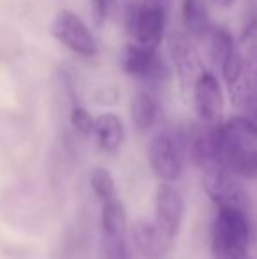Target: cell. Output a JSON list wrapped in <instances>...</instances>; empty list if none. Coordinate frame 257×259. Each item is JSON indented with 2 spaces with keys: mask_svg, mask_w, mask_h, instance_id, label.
Wrapping results in <instances>:
<instances>
[{
  "mask_svg": "<svg viewBox=\"0 0 257 259\" xmlns=\"http://www.w3.org/2000/svg\"><path fill=\"white\" fill-rule=\"evenodd\" d=\"M134 240L137 249L146 256H153L159 247V242H166L159 231L157 224H150L146 221H137L134 224Z\"/></svg>",
  "mask_w": 257,
  "mask_h": 259,
  "instance_id": "15",
  "label": "cell"
},
{
  "mask_svg": "<svg viewBox=\"0 0 257 259\" xmlns=\"http://www.w3.org/2000/svg\"><path fill=\"white\" fill-rule=\"evenodd\" d=\"M95 143L104 152H117L125 140V127L124 122L115 113H102L95 118L93 127Z\"/></svg>",
  "mask_w": 257,
  "mask_h": 259,
  "instance_id": "12",
  "label": "cell"
},
{
  "mask_svg": "<svg viewBox=\"0 0 257 259\" xmlns=\"http://www.w3.org/2000/svg\"><path fill=\"white\" fill-rule=\"evenodd\" d=\"M148 162L162 182H175L183 169V138L171 131L155 134L148 143Z\"/></svg>",
  "mask_w": 257,
  "mask_h": 259,
  "instance_id": "6",
  "label": "cell"
},
{
  "mask_svg": "<svg viewBox=\"0 0 257 259\" xmlns=\"http://www.w3.org/2000/svg\"><path fill=\"white\" fill-rule=\"evenodd\" d=\"M100 224H102V235L104 236L125 235L127 215H125V208H124V205H122V201H120L118 196L102 201Z\"/></svg>",
  "mask_w": 257,
  "mask_h": 259,
  "instance_id": "14",
  "label": "cell"
},
{
  "mask_svg": "<svg viewBox=\"0 0 257 259\" xmlns=\"http://www.w3.org/2000/svg\"><path fill=\"white\" fill-rule=\"evenodd\" d=\"M210 2H212L213 6H217V7H222V9H227V7H233L234 4L238 2V0H210Z\"/></svg>",
  "mask_w": 257,
  "mask_h": 259,
  "instance_id": "21",
  "label": "cell"
},
{
  "mask_svg": "<svg viewBox=\"0 0 257 259\" xmlns=\"http://www.w3.org/2000/svg\"><path fill=\"white\" fill-rule=\"evenodd\" d=\"M69 118H71V125L74 127V131L81 134V136H90V134H93L95 118H93L92 113H90L85 106L78 104L74 101V104H72V108H71V115H69Z\"/></svg>",
  "mask_w": 257,
  "mask_h": 259,
  "instance_id": "17",
  "label": "cell"
},
{
  "mask_svg": "<svg viewBox=\"0 0 257 259\" xmlns=\"http://www.w3.org/2000/svg\"><path fill=\"white\" fill-rule=\"evenodd\" d=\"M49 34L65 50L79 58H93L99 53L95 35L83 21V18L71 9H60L55 14L49 25Z\"/></svg>",
  "mask_w": 257,
  "mask_h": 259,
  "instance_id": "5",
  "label": "cell"
},
{
  "mask_svg": "<svg viewBox=\"0 0 257 259\" xmlns=\"http://www.w3.org/2000/svg\"><path fill=\"white\" fill-rule=\"evenodd\" d=\"M250 224L241 206H219L212 228L215 259H248Z\"/></svg>",
  "mask_w": 257,
  "mask_h": 259,
  "instance_id": "2",
  "label": "cell"
},
{
  "mask_svg": "<svg viewBox=\"0 0 257 259\" xmlns=\"http://www.w3.org/2000/svg\"><path fill=\"white\" fill-rule=\"evenodd\" d=\"M159 115V104L153 94L146 89H137L130 99V120L139 133H146L153 127Z\"/></svg>",
  "mask_w": 257,
  "mask_h": 259,
  "instance_id": "13",
  "label": "cell"
},
{
  "mask_svg": "<svg viewBox=\"0 0 257 259\" xmlns=\"http://www.w3.org/2000/svg\"><path fill=\"white\" fill-rule=\"evenodd\" d=\"M245 60H247L248 72H250V76L254 78V81L257 83V42H255V45H252L250 48H248Z\"/></svg>",
  "mask_w": 257,
  "mask_h": 259,
  "instance_id": "20",
  "label": "cell"
},
{
  "mask_svg": "<svg viewBox=\"0 0 257 259\" xmlns=\"http://www.w3.org/2000/svg\"><path fill=\"white\" fill-rule=\"evenodd\" d=\"M183 32L195 42H206L212 34L213 23L204 0H182Z\"/></svg>",
  "mask_w": 257,
  "mask_h": 259,
  "instance_id": "11",
  "label": "cell"
},
{
  "mask_svg": "<svg viewBox=\"0 0 257 259\" xmlns=\"http://www.w3.org/2000/svg\"><path fill=\"white\" fill-rule=\"evenodd\" d=\"M212 145L220 164L247 180H257V123L250 116L212 125Z\"/></svg>",
  "mask_w": 257,
  "mask_h": 259,
  "instance_id": "1",
  "label": "cell"
},
{
  "mask_svg": "<svg viewBox=\"0 0 257 259\" xmlns=\"http://www.w3.org/2000/svg\"><path fill=\"white\" fill-rule=\"evenodd\" d=\"M202 185L208 198L217 206H241L245 208L247 198L240 184V177L227 169L224 164L210 162L201 167Z\"/></svg>",
  "mask_w": 257,
  "mask_h": 259,
  "instance_id": "7",
  "label": "cell"
},
{
  "mask_svg": "<svg viewBox=\"0 0 257 259\" xmlns=\"http://www.w3.org/2000/svg\"><path fill=\"white\" fill-rule=\"evenodd\" d=\"M90 187H92L95 198L100 203L110 198H115L117 194V185H115L113 175L104 167H95L90 175Z\"/></svg>",
  "mask_w": 257,
  "mask_h": 259,
  "instance_id": "16",
  "label": "cell"
},
{
  "mask_svg": "<svg viewBox=\"0 0 257 259\" xmlns=\"http://www.w3.org/2000/svg\"><path fill=\"white\" fill-rule=\"evenodd\" d=\"M104 256L106 259H129L125 235L104 236Z\"/></svg>",
  "mask_w": 257,
  "mask_h": 259,
  "instance_id": "18",
  "label": "cell"
},
{
  "mask_svg": "<svg viewBox=\"0 0 257 259\" xmlns=\"http://www.w3.org/2000/svg\"><path fill=\"white\" fill-rule=\"evenodd\" d=\"M169 7L148 0H130L124 13L125 30L132 42L161 48L166 39Z\"/></svg>",
  "mask_w": 257,
  "mask_h": 259,
  "instance_id": "4",
  "label": "cell"
},
{
  "mask_svg": "<svg viewBox=\"0 0 257 259\" xmlns=\"http://www.w3.org/2000/svg\"><path fill=\"white\" fill-rule=\"evenodd\" d=\"M168 55L182 89H192L195 79L204 71L201 55L195 48V41L185 32H175L168 39Z\"/></svg>",
  "mask_w": 257,
  "mask_h": 259,
  "instance_id": "8",
  "label": "cell"
},
{
  "mask_svg": "<svg viewBox=\"0 0 257 259\" xmlns=\"http://www.w3.org/2000/svg\"><path fill=\"white\" fill-rule=\"evenodd\" d=\"M115 0H92V16L97 25H102L113 9Z\"/></svg>",
  "mask_w": 257,
  "mask_h": 259,
  "instance_id": "19",
  "label": "cell"
},
{
  "mask_svg": "<svg viewBox=\"0 0 257 259\" xmlns=\"http://www.w3.org/2000/svg\"><path fill=\"white\" fill-rule=\"evenodd\" d=\"M118 64L125 76L150 85L168 83L175 76L171 62L164 57L161 48L143 46L132 41L124 45V48L120 50Z\"/></svg>",
  "mask_w": 257,
  "mask_h": 259,
  "instance_id": "3",
  "label": "cell"
},
{
  "mask_svg": "<svg viewBox=\"0 0 257 259\" xmlns=\"http://www.w3.org/2000/svg\"><path fill=\"white\" fill-rule=\"evenodd\" d=\"M155 224L166 242L178 235L183 221V199L171 182H162L155 196Z\"/></svg>",
  "mask_w": 257,
  "mask_h": 259,
  "instance_id": "10",
  "label": "cell"
},
{
  "mask_svg": "<svg viewBox=\"0 0 257 259\" xmlns=\"http://www.w3.org/2000/svg\"><path fill=\"white\" fill-rule=\"evenodd\" d=\"M248 111H250V118L252 120H254V122L257 123V97H255V101H254V103H252V106H250V108H248Z\"/></svg>",
  "mask_w": 257,
  "mask_h": 259,
  "instance_id": "22",
  "label": "cell"
},
{
  "mask_svg": "<svg viewBox=\"0 0 257 259\" xmlns=\"http://www.w3.org/2000/svg\"><path fill=\"white\" fill-rule=\"evenodd\" d=\"M194 108L199 120L204 125H219L224 116V99L222 85L212 71L204 69L192 87Z\"/></svg>",
  "mask_w": 257,
  "mask_h": 259,
  "instance_id": "9",
  "label": "cell"
}]
</instances>
